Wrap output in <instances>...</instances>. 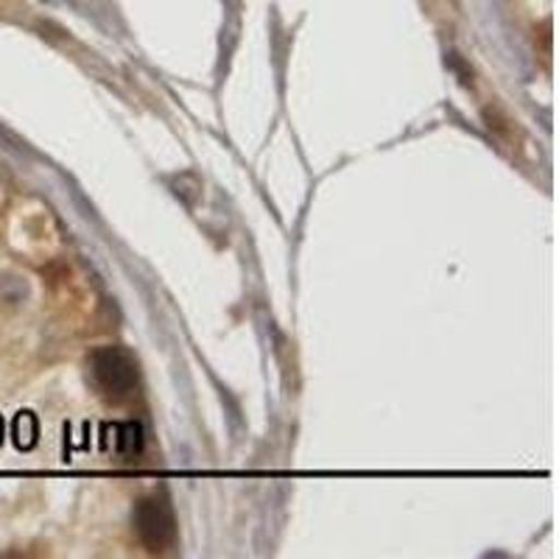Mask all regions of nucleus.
<instances>
[{
  "label": "nucleus",
  "instance_id": "obj_2",
  "mask_svg": "<svg viewBox=\"0 0 559 559\" xmlns=\"http://www.w3.org/2000/svg\"><path fill=\"white\" fill-rule=\"evenodd\" d=\"M90 372L109 397H127L138 383V364L121 347H102L90 356Z\"/></svg>",
  "mask_w": 559,
  "mask_h": 559
},
{
  "label": "nucleus",
  "instance_id": "obj_1",
  "mask_svg": "<svg viewBox=\"0 0 559 559\" xmlns=\"http://www.w3.org/2000/svg\"><path fill=\"white\" fill-rule=\"evenodd\" d=\"M134 532L148 551H166L177 543V518L163 498H143L134 509Z\"/></svg>",
  "mask_w": 559,
  "mask_h": 559
},
{
  "label": "nucleus",
  "instance_id": "obj_3",
  "mask_svg": "<svg viewBox=\"0 0 559 559\" xmlns=\"http://www.w3.org/2000/svg\"><path fill=\"white\" fill-rule=\"evenodd\" d=\"M118 451L123 456H138L143 451V428L138 423H127V426L118 428Z\"/></svg>",
  "mask_w": 559,
  "mask_h": 559
}]
</instances>
